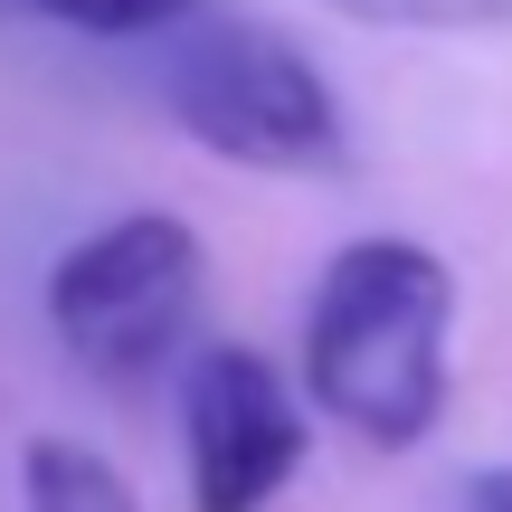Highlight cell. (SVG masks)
<instances>
[{
    "label": "cell",
    "mask_w": 512,
    "mask_h": 512,
    "mask_svg": "<svg viewBox=\"0 0 512 512\" xmlns=\"http://www.w3.org/2000/svg\"><path fill=\"white\" fill-rule=\"evenodd\" d=\"M361 29H408V38H465V29H512V0H323Z\"/></svg>",
    "instance_id": "obj_7"
},
{
    "label": "cell",
    "mask_w": 512,
    "mask_h": 512,
    "mask_svg": "<svg viewBox=\"0 0 512 512\" xmlns=\"http://www.w3.org/2000/svg\"><path fill=\"white\" fill-rule=\"evenodd\" d=\"M456 275L418 238H351L304 294V399L361 446H427L456 380Z\"/></svg>",
    "instance_id": "obj_1"
},
{
    "label": "cell",
    "mask_w": 512,
    "mask_h": 512,
    "mask_svg": "<svg viewBox=\"0 0 512 512\" xmlns=\"http://www.w3.org/2000/svg\"><path fill=\"white\" fill-rule=\"evenodd\" d=\"M10 10L48 19L67 38H105V48H143V38H171L200 0H10Z\"/></svg>",
    "instance_id": "obj_6"
},
{
    "label": "cell",
    "mask_w": 512,
    "mask_h": 512,
    "mask_svg": "<svg viewBox=\"0 0 512 512\" xmlns=\"http://www.w3.org/2000/svg\"><path fill=\"white\" fill-rule=\"evenodd\" d=\"M200 285H209L200 228L171 219V209H124V219H105L95 238H76L48 266L57 351L86 380L133 389L162 361H181L190 323H200Z\"/></svg>",
    "instance_id": "obj_3"
},
{
    "label": "cell",
    "mask_w": 512,
    "mask_h": 512,
    "mask_svg": "<svg viewBox=\"0 0 512 512\" xmlns=\"http://www.w3.org/2000/svg\"><path fill=\"white\" fill-rule=\"evenodd\" d=\"M313 446V399L304 380L247 342H209L181 370V465H190V512H266L304 475Z\"/></svg>",
    "instance_id": "obj_4"
},
{
    "label": "cell",
    "mask_w": 512,
    "mask_h": 512,
    "mask_svg": "<svg viewBox=\"0 0 512 512\" xmlns=\"http://www.w3.org/2000/svg\"><path fill=\"white\" fill-rule=\"evenodd\" d=\"M162 105L200 152H219V162H238V171L313 181V171H342V152H351L342 95H332L323 67L256 10H209L200 0V10L162 38Z\"/></svg>",
    "instance_id": "obj_2"
},
{
    "label": "cell",
    "mask_w": 512,
    "mask_h": 512,
    "mask_svg": "<svg viewBox=\"0 0 512 512\" xmlns=\"http://www.w3.org/2000/svg\"><path fill=\"white\" fill-rule=\"evenodd\" d=\"M475 512H512V465H494V475L475 484Z\"/></svg>",
    "instance_id": "obj_8"
},
{
    "label": "cell",
    "mask_w": 512,
    "mask_h": 512,
    "mask_svg": "<svg viewBox=\"0 0 512 512\" xmlns=\"http://www.w3.org/2000/svg\"><path fill=\"white\" fill-rule=\"evenodd\" d=\"M19 512H143L133 484L76 437H29L19 446Z\"/></svg>",
    "instance_id": "obj_5"
}]
</instances>
